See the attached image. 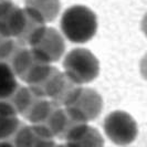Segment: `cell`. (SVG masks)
Wrapping results in <instances>:
<instances>
[{"label":"cell","instance_id":"e0dca14e","mask_svg":"<svg viewBox=\"0 0 147 147\" xmlns=\"http://www.w3.org/2000/svg\"><path fill=\"white\" fill-rule=\"evenodd\" d=\"M1 1H5V0H0V2H1Z\"/></svg>","mask_w":147,"mask_h":147},{"label":"cell","instance_id":"4fadbf2b","mask_svg":"<svg viewBox=\"0 0 147 147\" xmlns=\"http://www.w3.org/2000/svg\"><path fill=\"white\" fill-rule=\"evenodd\" d=\"M34 137H36V131L33 126L21 123L19 128L16 131L12 137L8 142H10L13 147H31Z\"/></svg>","mask_w":147,"mask_h":147},{"label":"cell","instance_id":"9c48e42d","mask_svg":"<svg viewBox=\"0 0 147 147\" xmlns=\"http://www.w3.org/2000/svg\"><path fill=\"white\" fill-rule=\"evenodd\" d=\"M21 124L15 111L0 101V140H9Z\"/></svg>","mask_w":147,"mask_h":147},{"label":"cell","instance_id":"7c38bea8","mask_svg":"<svg viewBox=\"0 0 147 147\" xmlns=\"http://www.w3.org/2000/svg\"><path fill=\"white\" fill-rule=\"evenodd\" d=\"M19 86L17 76L8 64L0 62V101L6 100Z\"/></svg>","mask_w":147,"mask_h":147},{"label":"cell","instance_id":"6da1fadb","mask_svg":"<svg viewBox=\"0 0 147 147\" xmlns=\"http://www.w3.org/2000/svg\"><path fill=\"white\" fill-rule=\"evenodd\" d=\"M61 30L71 42L85 43L96 33L97 19L95 13L82 5L67 8L61 18Z\"/></svg>","mask_w":147,"mask_h":147},{"label":"cell","instance_id":"52a82bcc","mask_svg":"<svg viewBox=\"0 0 147 147\" xmlns=\"http://www.w3.org/2000/svg\"><path fill=\"white\" fill-rule=\"evenodd\" d=\"M24 10L47 24L59 15L60 0H26Z\"/></svg>","mask_w":147,"mask_h":147},{"label":"cell","instance_id":"9a60e30c","mask_svg":"<svg viewBox=\"0 0 147 147\" xmlns=\"http://www.w3.org/2000/svg\"><path fill=\"white\" fill-rule=\"evenodd\" d=\"M0 147H13L8 140H0Z\"/></svg>","mask_w":147,"mask_h":147},{"label":"cell","instance_id":"ba28073f","mask_svg":"<svg viewBox=\"0 0 147 147\" xmlns=\"http://www.w3.org/2000/svg\"><path fill=\"white\" fill-rule=\"evenodd\" d=\"M65 143L72 147H104V140L102 134L88 124L81 127L71 138Z\"/></svg>","mask_w":147,"mask_h":147},{"label":"cell","instance_id":"5bb4252c","mask_svg":"<svg viewBox=\"0 0 147 147\" xmlns=\"http://www.w3.org/2000/svg\"><path fill=\"white\" fill-rule=\"evenodd\" d=\"M18 43L11 38H5L0 36V62L7 63L11 54L15 51Z\"/></svg>","mask_w":147,"mask_h":147},{"label":"cell","instance_id":"8fae6325","mask_svg":"<svg viewBox=\"0 0 147 147\" xmlns=\"http://www.w3.org/2000/svg\"><path fill=\"white\" fill-rule=\"evenodd\" d=\"M37 96L31 92V90L28 86L19 85L11 95L6 100H2V101H5L12 110L15 111L17 115H19V114L23 115L24 112L28 110L30 104L33 102V100Z\"/></svg>","mask_w":147,"mask_h":147},{"label":"cell","instance_id":"8992f818","mask_svg":"<svg viewBox=\"0 0 147 147\" xmlns=\"http://www.w3.org/2000/svg\"><path fill=\"white\" fill-rule=\"evenodd\" d=\"M26 18L23 8L18 7L12 0L0 2V36L15 40L19 36Z\"/></svg>","mask_w":147,"mask_h":147},{"label":"cell","instance_id":"5b68a950","mask_svg":"<svg viewBox=\"0 0 147 147\" xmlns=\"http://www.w3.org/2000/svg\"><path fill=\"white\" fill-rule=\"evenodd\" d=\"M73 117L84 123H88L98 117L103 109L101 95L92 88H81L78 96L69 106L63 107Z\"/></svg>","mask_w":147,"mask_h":147},{"label":"cell","instance_id":"7a4b0ae2","mask_svg":"<svg viewBox=\"0 0 147 147\" xmlns=\"http://www.w3.org/2000/svg\"><path fill=\"white\" fill-rule=\"evenodd\" d=\"M64 74L76 84L94 81L100 73V62L92 52L76 48L69 52L63 60Z\"/></svg>","mask_w":147,"mask_h":147},{"label":"cell","instance_id":"3957f363","mask_svg":"<svg viewBox=\"0 0 147 147\" xmlns=\"http://www.w3.org/2000/svg\"><path fill=\"white\" fill-rule=\"evenodd\" d=\"M104 133L117 146H127L136 140L138 127L135 119L124 111H114L104 119Z\"/></svg>","mask_w":147,"mask_h":147},{"label":"cell","instance_id":"30bf717a","mask_svg":"<svg viewBox=\"0 0 147 147\" xmlns=\"http://www.w3.org/2000/svg\"><path fill=\"white\" fill-rule=\"evenodd\" d=\"M55 106L58 105L52 103L51 101L47 98L36 97L22 116H24L27 121H29L31 125H39L43 123L44 119L48 117V115Z\"/></svg>","mask_w":147,"mask_h":147},{"label":"cell","instance_id":"2e32d148","mask_svg":"<svg viewBox=\"0 0 147 147\" xmlns=\"http://www.w3.org/2000/svg\"><path fill=\"white\" fill-rule=\"evenodd\" d=\"M54 147H72L70 144H67V143H64V144H59V145H55Z\"/></svg>","mask_w":147,"mask_h":147},{"label":"cell","instance_id":"277c9868","mask_svg":"<svg viewBox=\"0 0 147 147\" xmlns=\"http://www.w3.org/2000/svg\"><path fill=\"white\" fill-rule=\"evenodd\" d=\"M29 49L38 60L51 64L61 59L65 51V43L58 30L45 27L43 33Z\"/></svg>","mask_w":147,"mask_h":147}]
</instances>
